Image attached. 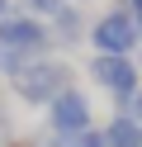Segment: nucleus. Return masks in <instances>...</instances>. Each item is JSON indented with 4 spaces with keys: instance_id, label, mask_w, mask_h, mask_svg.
I'll return each instance as SVG.
<instances>
[{
    "instance_id": "obj_5",
    "label": "nucleus",
    "mask_w": 142,
    "mask_h": 147,
    "mask_svg": "<svg viewBox=\"0 0 142 147\" xmlns=\"http://www.w3.org/2000/svg\"><path fill=\"white\" fill-rule=\"evenodd\" d=\"M43 128L47 133H62V138H81L85 128H95V109H90V95L81 86H71L66 95H57L52 105L43 109Z\"/></svg>"
},
{
    "instance_id": "obj_3",
    "label": "nucleus",
    "mask_w": 142,
    "mask_h": 147,
    "mask_svg": "<svg viewBox=\"0 0 142 147\" xmlns=\"http://www.w3.org/2000/svg\"><path fill=\"white\" fill-rule=\"evenodd\" d=\"M90 43L95 52H104V57H133V52L142 48V33H137V19H133L128 5H114V10H104L100 19L90 24Z\"/></svg>"
},
{
    "instance_id": "obj_15",
    "label": "nucleus",
    "mask_w": 142,
    "mask_h": 147,
    "mask_svg": "<svg viewBox=\"0 0 142 147\" xmlns=\"http://www.w3.org/2000/svg\"><path fill=\"white\" fill-rule=\"evenodd\" d=\"M133 19H137V33H142V10H133Z\"/></svg>"
},
{
    "instance_id": "obj_4",
    "label": "nucleus",
    "mask_w": 142,
    "mask_h": 147,
    "mask_svg": "<svg viewBox=\"0 0 142 147\" xmlns=\"http://www.w3.org/2000/svg\"><path fill=\"white\" fill-rule=\"evenodd\" d=\"M0 48L19 52L24 62H43V57H52V29H47V19L14 10L9 19H0Z\"/></svg>"
},
{
    "instance_id": "obj_2",
    "label": "nucleus",
    "mask_w": 142,
    "mask_h": 147,
    "mask_svg": "<svg viewBox=\"0 0 142 147\" xmlns=\"http://www.w3.org/2000/svg\"><path fill=\"white\" fill-rule=\"evenodd\" d=\"M85 76L100 90L114 95V114H128L133 100H137V90H142V71H137L133 57H104V52H95V57L85 62Z\"/></svg>"
},
{
    "instance_id": "obj_17",
    "label": "nucleus",
    "mask_w": 142,
    "mask_h": 147,
    "mask_svg": "<svg viewBox=\"0 0 142 147\" xmlns=\"http://www.w3.org/2000/svg\"><path fill=\"white\" fill-rule=\"evenodd\" d=\"M71 5H85V0H71Z\"/></svg>"
},
{
    "instance_id": "obj_13",
    "label": "nucleus",
    "mask_w": 142,
    "mask_h": 147,
    "mask_svg": "<svg viewBox=\"0 0 142 147\" xmlns=\"http://www.w3.org/2000/svg\"><path fill=\"white\" fill-rule=\"evenodd\" d=\"M128 114H133V119L142 123V90H137V100H133V109H128Z\"/></svg>"
},
{
    "instance_id": "obj_9",
    "label": "nucleus",
    "mask_w": 142,
    "mask_h": 147,
    "mask_svg": "<svg viewBox=\"0 0 142 147\" xmlns=\"http://www.w3.org/2000/svg\"><path fill=\"white\" fill-rule=\"evenodd\" d=\"M14 138V119H9V105H5V81H0V147Z\"/></svg>"
},
{
    "instance_id": "obj_8",
    "label": "nucleus",
    "mask_w": 142,
    "mask_h": 147,
    "mask_svg": "<svg viewBox=\"0 0 142 147\" xmlns=\"http://www.w3.org/2000/svg\"><path fill=\"white\" fill-rule=\"evenodd\" d=\"M66 5H71V0H19V10H24V14H33V19H47V24H52L57 14L66 10Z\"/></svg>"
},
{
    "instance_id": "obj_14",
    "label": "nucleus",
    "mask_w": 142,
    "mask_h": 147,
    "mask_svg": "<svg viewBox=\"0 0 142 147\" xmlns=\"http://www.w3.org/2000/svg\"><path fill=\"white\" fill-rule=\"evenodd\" d=\"M123 5H128V10H142V0H123Z\"/></svg>"
},
{
    "instance_id": "obj_11",
    "label": "nucleus",
    "mask_w": 142,
    "mask_h": 147,
    "mask_svg": "<svg viewBox=\"0 0 142 147\" xmlns=\"http://www.w3.org/2000/svg\"><path fill=\"white\" fill-rule=\"evenodd\" d=\"M5 147H43V142H38V138H9Z\"/></svg>"
},
{
    "instance_id": "obj_6",
    "label": "nucleus",
    "mask_w": 142,
    "mask_h": 147,
    "mask_svg": "<svg viewBox=\"0 0 142 147\" xmlns=\"http://www.w3.org/2000/svg\"><path fill=\"white\" fill-rule=\"evenodd\" d=\"M90 14H85V5H66L62 14H57L47 29H52V48H62V52H76L81 48V38H90Z\"/></svg>"
},
{
    "instance_id": "obj_1",
    "label": "nucleus",
    "mask_w": 142,
    "mask_h": 147,
    "mask_svg": "<svg viewBox=\"0 0 142 147\" xmlns=\"http://www.w3.org/2000/svg\"><path fill=\"white\" fill-rule=\"evenodd\" d=\"M71 86H76V67L66 57H43V62L24 67L14 81H9V90H14L24 105H33V109H47L57 95H66Z\"/></svg>"
},
{
    "instance_id": "obj_12",
    "label": "nucleus",
    "mask_w": 142,
    "mask_h": 147,
    "mask_svg": "<svg viewBox=\"0 0 142 147\" xmlns=\"http://www.w3.org/2000/svg\"><path fill=\"white\" fill-rule=\"evenodd\" d=\"M14 10H19L14 0H0V19H9V14H14Z\"/></svg>"
},
{
    "instance_id": "obj_10",
    "label": "nucleus",
    "mask_w": 142,
    "mask_h": 147,
    "mask_svg": "<svg viewBox=\"0 0 142 147\" xmlns=\"http://www.w3.org/2000/svg\"><path fill=\"white\" fill-rule=\"evenodd\" d=\"M71 147H109V138H104V128H85Z\"/></svg>"
},
{
    "instance_id": "obj_16",
    "label": "nucleus",
    "mask_w": 142,
    "mask_h": 147,
    "mask_svg": "<svg viewBox=\"0 0 142 147\" xmlns=\"http://www.w3.org/2000/svg\"><path fill=\"white\" fill-rule=\"evenodd\" d=\"M137 71H142V48H137Z\"/></svg>"
},
{
    "instance_id": "obj_7",
    "label": "nucleus",
    "mask_w": 142,
    "mask_h": 147,
    "mask_svg": "<svg viewBox=\"0 0 142 147\" xmlns=\"http://www.w3.org/2000/svg\"><path fill=\"white\" fill-rule=\"evenodd\" d=\"M104 138H109V147H142V123L133 114H114L104 123Z\"/></svg>"
}]
</instances>
